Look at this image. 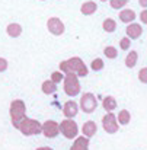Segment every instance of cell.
<instances>
[{
	"instance_id": "6da1fadb",
	"label": "cell",
	"mask_w": 147,
	"mask_h": 150,
	"mask_svg": "<svg viewBox=\"0 0 147 150\" xmlns=\"http://www.w3.org/2000/svg\"><path fill=\"white\" fill-rule=\"evenodd\" d=\"M60 71L66 74H76L77 77H86L89 70L85 64V61L80 57H71L69 60H64L60 63Z\"/></svg>"
},
{
	"instance_id": "7a4b0ae2",
	"label": "cell",
	"mask_w": 147,
	"mask_h": 150,
	"mask_svg": "<svg viewBox=\"0 0 147 150\" xmlns=\"http://www.w3.org/2000/svg\"><path fill=\"white\" fill-rule=\"evenodd\" d=\"M9 114H10V121L12 125L15 128H18V125L20 124V121L23 118H26V105L22 99H15L10 102L9 106Z\"/></svg>"
},
{
	"instance_id": "3957f363",
	"label": "cell",
	"mask_w": 147,
	"mask_h": 150,
	"mask_svg": "<svg viewBox=\"0 0 147 150\" xmlns=\"http://www.w3.org/2000/svg\"><path fill=\"white\" fill-rule=\"evenodd\" d=\"M18 130L23 136H26V137L37 136V134H41L42 133V124L38 120H34V118H28L26 117V118H23L20 121V124L18 125Z\"/></svg>"
},
{
	"instance_id": "277c9868",
	"label": "cell",
	"mask_w": 147,
	"mask_h": 150,
	"mask_svg": "<svg viewBox=\"0 0 147 150\" xmlns=\"http://www.w3.org/2000/svg\"><path fill=\"white\" fill-rule=\"evenodd\" d=\"M63 88H64V92L67 96H76L80 93V82H79V77L76 74H66L64 76V80H63Z\"/></svg>"
},
{
	"instance_id": "5b68a950",
	"label": "cell",
	"mask_w": 147,
	"mask_h": 150,
	"mask_svg": "<svg viewBox=\"0 0 147 150\" xmlns=\"http://www.w3.org/2000/svg\"><path fill=\"white\" fill-rule=\"evenodd\" d=\"M98 108V99L92 92H86L80 96L79 102V109H82L85 114H92Z\"/></svg>"
},
{
	"instance_id": "8992f818",
	"label": "cell",
	"mask_w": 147,
	"mask_h": 150,
	"mask_svg": "<svg viewBox=\"0 0 147 150\" xmlns=\"http://www.w3.org/2000/svg\"><path fill=\"white\" fill-rule=\"evenodd\" d=\"M58 125H60V133L66 139L71 140V139H76L77 137V134H79V125H77V122L74 120H67L66 118Z\"/></svg>"
},
{
	"instance_id": "52a82bcc",
	"label": "cell",
	"mask_w": 147,
	"mask_h": 150,
	"mask_svg": "<svg viewBox=\"0 0 147 150\" xmlns=\"http://www.w3.org/2000/svg\"><path fill=\"white\" fill-rule=\"evenodd\" d=\"M118 121H117V115L112 112H106V115L102 117V127L108 134H115L118 131Z\"/></svg>"
},
{
	"instance_id": "ba28073f",
	"label": "cell",
	"mask_w": 147,
	"mask_h": 150,
	"mask_svg": "<svg viewBox=\"0 0 147 150\" xmlns=\"http://www.w3.org/2000/svg\"><path fill=\"white\" fill-rule=\"evenodd\" d=\"M42 134L47 139H55L60 134V125H58V122H55L52 120H47L42 124Z\"/></svg>"
},
{
	"instance_id": "9c48e42d",
	"label": "cell",
	"mask_w": 147,
	"mask_h": 150,
	"mask_svg": "<svg viewBox=\"0 0 147 150\" xmlns=\"http://www.w3.org/2000/svg\"><path fill=\"white\" fill-rule=\"evenodd\" d=\"M47 29L52 35H63L66 31V26L63 21H60L58 18H49L47 21Z\"/></svg>"
},
{
	"instance_id": "30bf717a",
	"label": "cell",
	"mask_w": 147,
	"mask_h": 150,
	"mask_svg": "<svg viewBox=\"0 0 147 150\" xmlns=\"http://www.w3.org/2000/svg\"><path fill=\"white\" fill-rule=\"evenodd\" d=\"M79 112V103L74 102V100H67L64 105H63V114L67 120H73Z\"/></svg>"
},
{
	"instance_id": "8fae6325",
	"label": "cell",
	"mask_w": 147,
	"mask_h": 150,
	"mask_svg": "<svg viewBox=\"0 0 147 150\" xmlns=\"http://www.w3.org/2000/svg\"><path fill=\"white\" fill-rule=\"evenodd\" d=\"M125 32H127V38L130 40H137L141 37L143 34V26L139 25V23H128V26L125 28Z\"/></svg>"
},
{
	"instance_id": "7c38bea8",
	"label": "cell",
	"mask_w": 147,
	"mask_h": 150,
	"mask_svg": "<svg viewBox=\"0 0 147 150\" xmlns=\"http://www.w3.org/2000/svg\"><path fill=\"white\" fill-rule=\"evenodd\" d=\"M82 133H83V136L88 137V139L93 137V136L98 133V125H96V122H95V121H86V122L83 124V127H82Z\"/></svg>"
},
{
	"instance_id": "4fadbf2b",
	"label": "cell",
	"mask_w": 147,
	"mask_h": 150,
	"mask_svg": "<svg viewBox=\"0 0 147 150\" xmlns=\"http://www.w3.org/2000/svg\"><path fill=\"white\" fill-rule=\"evenodd\" d=\"M89 139L85 137V136H80V137H76L74 139V143L71 144L70 150H89Z\"/></svg>"
},
{
	"instance_id": "5bb4252c",
	"label": "cell",
	"mask_w": 147,
	"mask_h": 150,
	"mask_svg": "<svg viewBox=\"0 0 147 150\" xmlns=\"http://www.w3.org/2000/svg\"><path fill=\"white\" fill-rule=\"evenodd\" d=\"M136 12L133 9H122L119 12V21L124 22V23H133L134 19H136Z\"/></svg>"
},
{
	"instance_id": "9a60e30c",
	"label": "cell",
	"mask_w": 147,
	"mask_h": 150,
	"mask_svg": "<svg viewBox=\"0 0 147 150\" xmlns=\"http://www.w3.org/2000/svg\"><path fill=\"white\" fill-rule=\"evenodd\" d=\"M96 10H98V4H96L95 1H92V0L85 1V3L82 4V7H80V12H82L83 15H86V16L93 15Z\"/></svg>"
},
{
	"instance_id": "2e32d148",
	"label": "cell",
	"mask_w": 147,
	"mask_h": 150,
	"mask_svg": "<svg viewBox=\"0 0 147 150\" xmlns=\"http://www.w3.org/2000/svg\"><path fill=\"white\" fill-rule=\"evenodd\" d=\"M6 32L10 38H18L22 34V26L19 23H9L7 28H6Z\"/></svg>"
},
{
	"instance_id": "e0dca14e",
	"label": "cell",
	"mask_w": 147,
	"mask_h": 150,
	"mask_svg": "<svg viewBox=\"0 0 147 150\" xmlns=\"http://www.w3.org/2000/svg\"><path fill=\"white\" fill-rule=\"evenodd\" d=\"M102 106L106 112H112L117 108V99L114 96H105L102 99Z\"/></svg>"
},
{
	"instance_id": "ac0fdd59",
	"label": "cell",
	"mask_w": 147,
	"mask_h": 150,
	"mask_svg": "<svg viewBox=\"0 0 147 150\" xmlns=\"http://www.w3.org/2000/svg\"><path fill=\"white\" fill-rule=\"evenodd\" d=\"M117 121H118V124H121V125H127V124H130V121H131V114H130V111H127V109H121V111L118 112Z\"/></svg>"
},
{
	"instance_id": "d6986e66",
	"label": "cell",
	"mask_w": 147,
	"mask_h": 150,
	"mask_svg": "<svg viewBox=\"0 0 147 150\" xmlns=\"http://www.w3.org/2000/svg\"><path fill=\"white\" fill-rule=\"evenodd\" d=\"M137 60H139L137 51H130V52L127 54V57H125V66H127L128 69H133V67H136Z\"/></svg>"
},
{
	"instance_id": "ffe728a7",
	"label": "cell",
	"mask_w": 147,
	"mask_h": 150,
	"mask_svg": "<svg viewBox=\"0 0 147 150\" xmlns=\"http://www.w3.org/2000/svg\"><path fill=\"white\" fill-rule=\"evenodd\" d=\"M41 89H42V92H44L45 95H52V93L57 92V85L52 83L51 80H45V82H42Z\"/></svg>"
},
{
	"instance_id": "44dd1931",
	"label": "cell",
	"mask_w": 147,
	"mask_h": 150,
	"mask_svg": "<svg viewBox=\"0 0 147 150\" xmlns=\"http://www.w3.org/2000/svg\"><path fill=\"white\" fill-rule=\"evenodd\" d=\"M102 28H103L105 32H114V31L117 29V22H115L114 19L108 18V19H105V21L102 22Z\"/></svg>"
},
{
	"instance_id": "7402d4cb",
	"label": "cell",
	"mask_w": 147,
	"mask_h": 150,
	"mask_svg": "<svg viewBox=\"0 0 147 150\" xmlns=\"http://www.w3.org/2000/svg\"><path fill=\"white\" fill-rule=\"evenodd\" d=\"M103 54L106 55V58H117V55H118V51H117V48H115V47L109 45V47H105Z\"/></svg>"
},
{
	"instance_id": "603a6c76",
	"label": "cell",
	"mask_w": 147,
	"mask_h": 150,
	"mask_svg": "<svg viewBox=\"0 0 147 150\" xmlns=\"http://www.w3.org/2000/svg\"><path fill=\"white\" fill-rule=\"evenodd\" d=\"M103 66H105V63H103V60H102V58H95V60H92V63H90V69H92V70H95V71L102 70V69H103Z\"/></svg>"
},
{
	"instance_id": "cb8c5ba5",
	"label": "cell",
	"mask_w": 147,
	"mask_h": 150,
	"mask_svg": "<svg viewBox=\"0 0 147 150\" xmlns=\"http://www.w3.org/2000/svg\"><path fill=\"white\" fill-rule=\"evenodd\" d=\"M52 83H60V82H63L64 80V74L61 73V71H52L51 73V79H49Z\"/></svg>"
},
{
	"instance_id": "d4e9b609",
	"label": "cell",
	"mask_w": 147,
	"mask_h": 150,
	"mask_svg": "<svg viewBox=\"0 0 147 150\" xmlns=\"http://www.w3.org/2000/svg\"><path fill=\"white\" fill-rule=\"evenodd\" d=\"M109 3L112 9H122L128 3V0H109Z\"/></svg>"
},
{
	"instance_id": "484cf974",
	"label": "cell",
	"mask_w": 147,
	"mask_h": 150,
	"mask_svg": "<svg viewBox=\"0 0 147 150\" xmlns=\"http://www.w3.org/2000/svg\"><path fill=\"white\" fill-rule=\"evenodd\" d=\"M130 47H131V40L130 38L124 37V38L119 40V48L121 50H130Z\"/></svg>"
},
{
	"instance_id": "4316f807",
	"label": "cell",
	"mask_w": 147,
	"mask_h": 150,
	"mask_svg": "<svg viewBox=\"0 0 147 150\" xmlns=\"http://www.w3.org/2000/svg\"><path fill=\"white\" fill-rule=\"evenodd\" d=\"M139 80L141 83H147V67H143L140 71H139Z\"/></svg>"
},
{
	"instance_id": "83f0119b",
	"label": "cell",
	"mask_w": 147,
	"mask_h": 150,
	"mask_svg": "<svg viewBox=\"0 0 147 150\" xmlns=\"http://www.w3.org/2000/svg\"><path fill=\"white\" fill-rule=\"evenodd\" d=\"M6 69H7V60L3 58V57H0V73L4 71Z\"/></svg>"
},
{
	"instance_id": "f1b7e54d",
	"label": "cell",
	"mask_w": 147,
	"mask_h": 150,
	"mask_svg": "<svg viewBox=\"0 0 147 150\" xmlns=\"http://www.w3.org/2000/svg\"><path fill=\"white\" fill-rule=\"evenodd\" d=\"M140 21H141L143 23H146L147 25V9H144V10L140 13Z\"/></svg>"
},
{
	"instance_id": "f546056e",
	"label": "cell",
	"mask_w": 147,
	"mask_h": 150,
	"mask_svg": "<svg viewBox=\"0 0 147 150\" xmlns=\"http://www.w3.org/2000/svg\"><path fill=\"white\" fill-rule=\"evenodd\" d=\"M139 4H140L141 7L147 9V0H139Z\"/></svg>"
},
{
	"instance_id": "4dcf8cb0",
	"label": "cell",
	"mask_w": 147,
	"mask_h": 150,
	"mask_svg": "<svg viewBox=\"0 0 147 150\" xmlns=\"http://www.w3.org/2000/svg\"><path fill=\"white\" fill-rule=\"evenodd\" d=\"M37 150H52L51 147H47V146H42V147H38Z\"/></svg>"
},
{
	"instance_id": "1f68e13d",
	"label": "cell",
	"mask_w": 147,
	"mask_h": 150,
	"mask_svg": "<svg viewBox=\"0 0 147 150\" xmlns=\"http://www.w3.org/2000/svg\"><path fill=\"white\" fill-rule=\"evenodd\" d=\"M100 1H109V0H100Z\"/></svg>"
}]
</instances>
